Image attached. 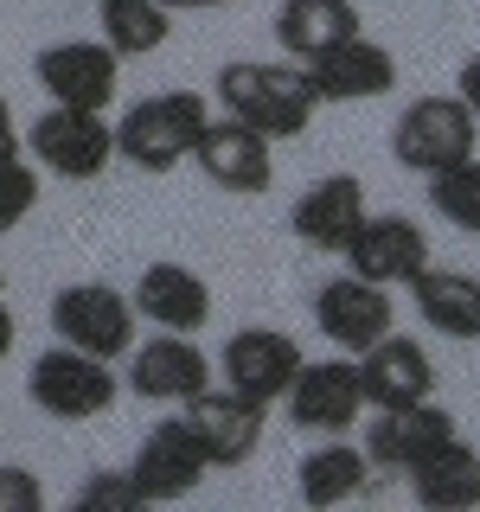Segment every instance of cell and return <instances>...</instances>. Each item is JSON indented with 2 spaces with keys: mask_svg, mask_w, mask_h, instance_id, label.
<instances>
[{
  "mask_svg": "<svg viewBox=\"0 0 480 512\" xmlns=\"http://www.w3.org/2000/svg\"><path fill=\"white\" fill-rule=\"evenodd\" d=\"M77 512H141L148 500H141V487H135V474L128 468H103V474H90L84 487H77Z\"/></svg>",
  "mask_w": 480,
  "mask_h": 512,
  "instance_id": "obj_28",
  "label": "cell"
},
{
  "mask_svg": "<svg viewBox=\"0 0 480 512\" xmlns=\"http://www.w3.org/2000/svg\"><path fill=\"white\" fill-rule=\"evenodd\" d=\"M308 84L320 103H372V96H391L397 90V58L384 52L378 39L352 32L346 45L308 58Z\"/></svg>",
  "mask_w": 480,
  "mask_h": 512,
  "instance_id": "obj_17",
  "label": "cell"
},
{
  "mask_svg": "<svg viewBox=\"0 0 480 512\" xmlns=\"http://www.w3.org/2000/svg\"><path fill=\"white\" fill-rule=\"evenodd\" d=\"M39 506H45L39 474L20 468V461H0V512H39Z\"/></svg>",
  "mask_w": 480,
  "mask_h": 512,
  "instance_id": "obj_29",
  "label": "cell"
},
{
  "mask_svg": "<svg viewBox=\"0 0 480 512\" xmlns=\"http://www.w3.org/2000/svg\"><path fill=\"white\" fill-rule=\"evenodd\" d=\"M135 301L122 295V288L109 282H71L52 295V327L64 346H84L96 359H128V346H135Z\"/></svg>",
  "mask_w": 480,
  "mask_h": 512,
  "instance_id": "obj_6",
  "label": "cell"
},
{
  "mask_svg": "<svg viewBox=\"0 0 480 512\" xmlns=\"http://www.w3.org/2000/svg\"><path fill=\"white\" fill-rule=\"evenodd\" d=\"M116 372H109V359H96L84 346H45L39 359L26 365V397L39 404L52 423H90V416H109L116 404Z\"/></svg>",
  "mask_w": 480,
  "mask_h": 512,
  "instance_id": "obj_3",
  "label": "cell"
},
{
  "mask_svg": "<svg viewBox=\"0 0 480 512\" xmlns=\"http://www.w3.org/2000/svg\"><path fill=\"white\" fill-rule=\"evenodd\" d=\"M365 218H372V212H365V180H359V173H327V180H314V186L295 199L288 231H295L308 250L340 256Z\"/></svg>",
  "mask_w": 480,
  "mask_h": 512,
  "instance_id": "obj_18",
  "label": "cell"
},
{
  "mask_svg": "<svg viewBox=\"0 0 480 512\" xmlns=\"http://www.w3.org/2000/svg\"><path fill=\"white\" fill-rule=\"evenodd\" d=\"M160 7H173V13H218V7H231V0H160Z\"/></svg>",
  "mask_w": 480,
  "mask_h": 512,
  "instance_id": "obj_33",
  "label": "cell"
},
{
  "mask_svg": "<svg viewBox=\"0 0 480 512\" xmlns=\"http://www.w3.org/2000/svg\"><path fill=\"white\" fill-rule=\"evenodd\" d=\"M301 365H308V352H301V340L282 333V327H244V333H231L224 352H218L224 384L256 397V404H282Z\"/></svg>",
  "mask_w": 480,
  "mask_h": 512,
  "instance_id": "obj_9",
  "label": "cell"
},
{
  "mask_svg": "<svg viewBox=\"0 0 480 512\" xmlns=\"http://www.w3.org/2000/svg\"><path fill=\"white\" fill-rule=\"evenodd\" d=\"M410 493H416V506H429V512L480 506V448L461 442V436H448L429 461L410 468Z\"/></svg>",
  "mask_w": 480,
  "mask_h": 512,
  "instance_id": "obj_23",
  "label": "cell"
},
{
  "mask_svg": "<svg viewBox=\"0 0 480 512\" xmlns=\"http://www.w3.org/2000/svg\"><path fill=\"white\" fill-rule=\"evenodd\" d=\"M365 480H372V455H365V442H320L308 461L295 468V493L308 506H346L365 493Z\"/></svg>",
  "mask_w": 480,
  "mask_h": 512,
  "instance_id": "obj_24",
  "label": "cell"
},
{
  "mask_svg": "<svg viewBox=\"0 0 480 512\" xmlns=\"http://www.w3.org/2000/svg\"><path fill=\"white\" fill-rule=\"evenodd\" d=\"M218 109L231 122L256 128L269 141H295L308 135V122L320 116V96L308 84V64H256V58H231L218 71Z\"/></svg>",
  "mask_w": 480,
  "mask_h": 512,
  "instance_id": "obj_1",
  "label": "cell"
},
{
  "mask_svg": "<svg viewBox=\"0 0 480 512\" xmlns=\"http://www.w3.org/2000/svg\"><path fill=\"white\" fill-rule=\"evenodd\" d=\"M205 122H212V116H205L199 90H154V96H141V103L116 122V154L135 160L141 173H173V167L192 160Z\"/></svg>",
  "mask_w": 480,
  "mask_h": 512,
  "instance_id": "obj_2",
  "label": "cell"
},
{
  "mask_svg": "<svg viewBox=\"0 0 480 512\" xmlns=\"http://www.w3.org/2000/svg\"><path fill=\"white\" fill-rule=\"evenodd\" d=\"M474 141H480V122H474V109L461 103L455 90L448 96H416L404 116H397V128H391L397 167L423 173V180L442 173V167H455V160H468Z\"/></svg>",
  "mask_w": 480,
  "mask_h": 512,
  "instance_id": "obj_4",
  "label": "cell"
},
{
  "mask_svg": "<svg viewBox=\"0 0 480 512\" xmlns=\"http://www.w3.org/2000/svg\"><path fill=\"white\" fill-rule=\"evenodd\" d=\"M205 384H212V359H205V346H192V333L154 327L148 346H128V391L141 404H186Z\"/></svg>",
  "mask_w": 480,
  "mask_h": 512,
  "instance_id": "obj_14",
  "label": "cell"
},
{
  "mask_svg": "<svg viewBox=\"0 0 480 512\" xmlns=\"http://www.w3.org/2000/svg\"><path fill=\"white\" fill-rule=\"evenodd\" d=\"M128 301H135V314L154 320L160 333H205V320H212V288L186 263H148L135 276V295Z\"/></svg>",
  "mask_w": 480,
  "mask_h": 512,
  "instance_id": "obj_20",
  "label": "cell"
},
{
  "mask_svg": "<svg viewBox=\"0 0 480 512\" xmlns=\"http://www.w3.org/2000/svg\"><path fill=\"white\" fill-rule=\"evenodd\" d=\"M32 205H39V167L20 160V154H7L0 160V231H20Z\"/></svg>",
  "mask_w": 480,
  "mask_h": 512,
  "instance_id": "obj_27",
  "label": "cell"
},
{
  "mask_svg": "<svg viewBox=\"0 0 480 512\" xmlns=\"http://www.w3.org/2000/svg\"><path fill=\"white\" fill-rule=\"evenodd\" d=\"M340 256H346L352 276H365V282H384V288L404 282L410 288L429 269V237H423V224H416V218L378 212V218H365L359 231H352V244Z\"/></svg>",
  "mask_w": 480,
  "mask_h": 512,
  "instance_id": "obj_15",
  "label": "cell"
},
{
  "mask_svg": "<svg viewBox=\"0 0 480 512\" xmlns=\"http://www.w3.org/2000/svg\"><path fill=\"white\" fill-rule=\"evenodd\" d=\"M180 416H186L192 436H199V448H205L212 468H237V461H250L256 448H263L269 404L231 391V384H205V391H192L186 404H180Z\"/></svg>",
  "mask_w": 480,
  "mask_h": 512,
  "instance_id": "obj_7",
  "label": "cell"
},
{
  "mask_svg": "<svg viewBox=\"0 0 480 512\" xmlns=\"http://www.w3.org/2000/svg\"><path fill=\"white\" fill-rule=\"evenodd\" d=\"M32 77L64 109H109L122 90V58L109 52V39H64L32 58Z\"/></svg>",
  "mask_w": 480,
  "mask_h": 512,
  "instance_id": "obj_8",
  "label": "cell"
},
{
  "mask_svg": "<svg viewBox=\"0 0 480 512\" xmlns=\"http://www.w3.org/2000/svg\"><path fill=\"white\" fill-rule=\"evenodd\" d=\"M26 154L39 160L52 180H103L116 154V122H103V109H64L52 103L39 122L26 128Z\"/></svg>",
  "mask_w": 480,
  "mask_h": 512,
  "instance_id": "obj_5",
  "label": "cell"
},
{
  "mask_svg": "<svg viewBox=\"0 0 480 512\" xmlns=\"http://www.w3.org/2000/svg\"><path fill=\"white\" fill-rule=\"evenodd\" d=\"M429 212H442V224L480 237V160H455V167L429 173Z\"/></svg>",
  "mask_w": 480,
  "mask_h": 512,
  "instance_id": "obj_26",
  "label": "cell"
},
{
  "mask_svg": "<svg viewBox=\"0 0 480 512\" xmlns=\"http://www.w3.org/2000/svg\"><path fill=\"white\" fill-rule=\"evenodd\" d=\"M7 154H20V128H13V109H7V96H0V160Z\"/></svg>",
  "mask_w": 480,
  "mask_h": 512,
  "instance_id": "obj_31",
  "label": "cell"
},
{
  "mask_svg": "<svg viewBox=\"0 0 480 512\" xmlns=\"http://www.w3.org/2000/svg\"><path fill=\"white\" fill-rule=\"evenodd\" d=\"M359 32V7L352 0H282L276 7V45L295 64H308Z\"/></svg>",
  "mask_w": 480,
  "mask_h": 512,
  "instance_id": "obj_22",
  "label": "cell"
},
{
  "mask_svg": "<svg viewBox=\"0 0 480 512\" xmlns=\"http://www.w3.org/2000/svg\"><path fill=\"white\" fill-rule=\"evenodd\" d=\"M269 148H276L269 135H256V128H244V122L224 116V122H205L199 148H192V167H199L218 192L263 199V192L276 186V160H269Z\"/></svg>",
  "mask_w": 480,
  "mask_h": 512,
  "instance_id": "obj_12",
  "label": "cell"
},
{
  "mask_svg": "<svg viewBox=\"0 0 480 512\" xmlns=\"http://www.w3.org/2000/svg\"><path fill=\"white\" fill-rule=\"evenodd\" d=\"M314 327L327 333L340 352H352L359 359L365 346H378L384 333L397 327V308H391V288L384 282H365V276H333L314 288Z\"/></svg>",
  "mask_w": 480,
  "mask_h": 512,
  "instance_id": "obj_10",
  "label": "cell"
},
{
  "mask_svg": "<svg viewBox=\"0 0 480 512\" xmlns=\"http://www.w3.org/2000/svg\"><path fill=\"white\" fill-rule=\"evenodd\" d=\"M448 436H461L455 416H448L436 397H423V404L378 410L372 423H365V455H372V468H397V474H410L416 461H429Z\"/></svg>",
  "mask_w": 480,
  "mask_h": 512,
  "instance_id": "obj_16",
  "label": "cell"
},
{
  "mask_svg": "<svg viewBox=\"0 0 480 512\" xmlns=\"http://www.w3.org/2000/svg\"><path fill=\"white\" fill-rule=\"evenodd\" d=\"M128 474H135V487H141L148 506H173V500H186V493L212 474V461H205L199 436L186 429V416H167V423H154L148 436H141L135 468Z\"/></svg>",
  "mask_w": 480,
  "mask_h": 512,
  "instance_id": "obj_13",
  "label": "cell"
},
{
  "mask_svg": "<svg viewBox=\"0 0 480 512\" xmlns=\"http://www.w3.org/2000/svg\"><path fill=\"white\" fill-rule=\"evenodd\" d=\"M359 384H365V410H397V404H423L436 397V365L410 333H384L378 346L359 352Z\"/></svg>",
  "mask_w": 480,
  "mask_h": 512,
  "instance_id": "obj_19",
  "label": "cell"
},
{
  "mask_svg": "<svg viewBox=\"0 0 480 512\" xmlns=\"http://www.w3.org/2000/svg\"><path fill=\"white\" fill-rule=\"evenodd\" d=\"M96 13H103V39L116 58H148L173 39V7L160 0H96Z\"/></svg>",
  "mask_w": 480,
  "mask_h": 512,
  "instance_id": "obj_25",
  "label": "cell"
},
{
  "mask_svg": "<svg viewBox=\"0 0 480 512\" xmlns=\"http://www.w3.org/2000/svg\"><path fill=\"white\" fill-rule=\"evenodd\" d=\"M288 416L295 429H314V436H346L365 410V384H359V359H308L288 384Z\"/></svg>",
  "mask_w": 480,
  "mask_h": 512,
  "instance_id": "obj_11",
  "label": "cell"
},
{
  "mask_svg": "<svg viewBox=\"0 0 480 512\" xmlns=\"http://www.w3.org/2000/svg\"><path fill=\"white\" fill-rule=\"evenodd\" d=\"M13 340H20V320H13V308H7V301H0V359H7V352H13Z\"/></svg>",
  "mask_w": 480,
  "mask_h": 512,
  "instance_id": "obj_32",
  "label": "cell"
},
{
  "mask_svg": "<svg viewBox=\"0 0 480 512\" xmlns=\"http://www.w3.org/2000/svg\"><path fill=\"white\" fill-rule=\"evenodd\" d=\"M410 301L436 333H448V340H468V346L480 340V276L474 269H436L429 263L423 276L410 282Z\"/></svg>",
  "mask_w": 480,
  "mask_h": 512,
  "instance_id": "obj_21",
  "label": "cell"
},
{
  "mask_svg": "<svg viewBox=\"0 0 480 512\" xmlns=\"http://www.w3.org/2000/svg\"><path fill=\"white\" fill-rule=\"evenodd\" d=\"M455 96L474 109V122H480V52L474 58H461V77H455Z\"/></svg>",
  "mask_w": 480,
  "mask_h": 512,
  "instance_id": "obj_30",
  "label": "cell"
}]
</instances>
